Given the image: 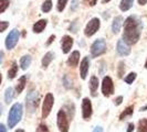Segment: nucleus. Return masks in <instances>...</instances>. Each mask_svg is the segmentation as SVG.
I'll return each mask as SVG.
<instances>
[{
	"instance_id": "nucleus-20",
	"label": "nucleus",
	"mask_w": 147,
	"mask_h": 132,
	"mask_svg": "<svg viewBox=\"0 0 147 132\" xmlns=\"http://www.w3.org/2000/svg\"><path fill=\"white\" fill-rule=\"evenodd\" d=\"M13 97H15V90H13V88L12 87L7 88V90L5 93V101L7 103H10L12 101Z\"/></svg>"
},
{
	"instance_id": "nucleus-43",
	"label": "nucleus",
	"mask_w": 147,
	"mask_h": 132,
	"mask_svg": "<svg viewBox=\"0 0 147 132\" xmlns=\"http://www.w3.org/2000/svg\"><path fill=\"white\" fill-rule=\"evenodd\" d=\"M2 109H3V108H2V105L0 103V116H1V113H2Z\"/></svg>"
},
{
	"instance_id": "nucleus-17",
	"label": "nucleus",
	"mask_w": 147,
	"mask_h": 132,
	"mask_svg": "<svg viewBox=\"0 0 147 132\" xmlns=\"http://www.w3.org/2000/svg\"><path fill=\"white\" fill-rule=\"evenodd\" d=\"M47 22L48 21L45 19H42V20H39L38 22H36L34 25H33V32L34 33H41L47 27Z\"/></svg>"
},
{
	"instance_id": "nucleus-44",
	"label": "nucleus",
	"mask_w": 147,
	"mask_h": 132,
	"mask_svg": "<svg viewBox=\"0 0 147 132\" xmlns=\"http://www.w3.org/2000/svg\"><path fill=\"white\" fill-rule=\"evenodd\" d=\"M16 132H24V130H22V129H18Z\"/></svg>"
},
{
	"instance_id": "nucleus-15",
	"label": "nucleus",
	"mask_w": 147,
	"mask_h": 132,
	"mask_svg": "<svg viewBox=\"0 0 147 132\" xmlns=\"http://www.w3.org/2000/svg\"><path fill=\"white\" fill-rule=\"evenodd\" d=\"M88 87H90V91H91V95L93 97L96 96V90H97V87H98V78L96 76H92L91 79H90V83H88Z\"/></svg>"
},
{
	"instance_id": "nucleus-27",
	"label": "nucleus",
	"mask_w": 147,
	"mask_h": 132,
	"mask_svg": "<svg viewBox=\"0 0 147 132\" xmlns=\"http://www.w3.org/2000/svg\"><path fill=\"white\" fill-rule=\"evenodd\" d=\"M52 9V1L51 0H45L42 5V11L43 12H49Z\"/></svg>"
},
{
	"instance_id": "nucleus-32",
	"label": "nucleus",
	"mask_w": 147,
	"mask_h": 132,
	"mask_svg": "<svg viewBox=\"0 0 147 132\" xmlns=\"http://www.w3.org/2000/svg\"><path fill=\"white\" fill-rule=\"evenodd\" d=\"M9 27V22L7 21H0V32H3L5 30Z\"/></svg>"
},
{
	"instance_id": "nucleus-24",
	"label": "nucleus",
	"mask_w": 147,
	"mask_h": 132,
	"mask_svg": "<svg viewBox=\"0 0 147 132\" xmlns=\"http://www.w3.org/2000/svg\"><path fill=\"white\" fill-rule=\"evenodd\" d=\"M17 72H18V65H17L16 62H13V63L11 64L10 69L8 71V77H9L10 79H13L16 77V75H17Z\"/></svg>"
},
{
	"instance_id": "nucleus-22",
	"label": "nucleus",
	"mask_w": 147,
	"mask_h": 132,
	"mask_svg": "<svg viewBox=\"0 0 147 132\" xmlns=\"http://www.w3.org/2000/svg\"><path fill=\"white\" fill-rule=\"evenodd\" d=\"M133 2H134V0H122L119 3V9L122 11H127L132 8Z\"/></svg>"
},
{
	"instance_id": "nucleus-2",
	"label": "nucleus",
	"mask_w": 147,
	"mask_h": 132,
	"mask_svg": "<svg viewBox=\"0 0 147 132\" xmlns=\"http://www.w3.org/2000/svg\"><path fill=\"white\" fill-rule=\"evenodd\" d=\"M22 112H23V109H22L21 103H17L11 107V109L9 111V116H8V127L10 129L15 128L19 123V121L21 120Z\"/></svg>"
},
{
	"instance_id": "nucleus-35",
	"label": "nucleus",
	"mask_w": 147,
	"mask_h": 132,
	"mask_svg": "<svg viewBox=\"0 0 147 132\" xmlns=\"http://www.w3.org/2000/svg\"><path fill=\"white\" fill-rule=\"evenodd\" d=\"M54 39H55V35H54V34L49 37V40H48V41H47V43H45V44H47V46H49V45L53 42V40H54Z\"/></svg>"
},
{
	"instance_id": "nucleus-16",
	"label": "nucleus",
	"mask_w": 147,
	"mask_h": 132,
	"mask_svg": "<svg viewBox=\"0 0 147 132\" xmlns=\"http://www.w3.org/2000/svg\"><path fill=\"white\" fill-rule=\"evenodd\" d=\"M122 23H123V18L121 15H117L114 18V20L112 22V31L117 34L118 32L121 31V27H122Z\"/></svg>"
},
{
	"instance_id": "nucleus-7",
	"label": "nucleus",
	"mask_w": 147,
	"mask_h": 132,
	"mask_svg": "<svg viewBox=\"0 0 147 132\" xmlns=\"http://www.w3.org/2000/svg\"><path fill=\"white\" fill-rule=\"evenodd\" d=\"M100 29V19L97 18H93L91 19L90 22L88 23V25L85 27V30H84V34L86 37H92L94 35L96 32Z\"/></svg>"
},
{
	"instance_id": "nucleus-41",
	"label": "nucleus",
	"mask_w": 147,
	"mask_h": 132,
	"mask_svg": "<svg viewBox=\"0 0 147 132\" xmlns=\"http://www.w3.org/2000/svg\"><path fill=\"white\" fill-rule=\"evenodd\" d=\"M3 52H0V64H1V62H2V59H3Z\"/></svg>"
},
{
	"instance_id": "nucleus-39",
	"label": "nucleus",
	"mask_w": 147,
	"mask_h": 132,
	"mask_svg": "<svg viewBox=\"0 0 147 132\" xmlns=\"http://www.w3.org/2000/svg\"><path fill=\"white\" fill-rule=\"evenodd\" d=\"M0 132H7L6 127H5L3 125H0Z\"/></svg>"
},
{
	"instance_id": "nucleus-1",
	"label": "nucleus",
	"mask_w": 147,
	"mask_h": 132,
	"mask_svg": "<svg viewBox=\"0 0 147 132\" xmlns=\"http://www.w3.org/2000/svg\"><path fill=\"white\" fill-rule=\"evenodd\" d=\"M142 31V22L136 17H128L124 22V33H123V41L127 45L136 44L140 37Z\"/></svg>"
},
{
	"instance_id": "nucleus-33",
	"label": "nucleus",
	"mask_w": 147,
	"mask_h": 132,
	"mask_svg": "<svg viewBox=\"0 0 147 132\" xmlns=\"http://www.w3.org/2000/svg\"><path fill=\"white\" fill-rule=\"evenodd\" d=\"M37 132H49V129H48V127L44 125H39V128H38Z\"/></svg>"
},
{
	"instance_id": "nucleus-19",
	"label": "nucleus",
	"mask_w": 147,
	"mask_h": 132,
	"mask_svg": "<svg viewBox=\"0 0 147 132\" xmlns=\"http://www.w3.org/2000/svg\"><path fill=\"white\" fill-rule=\"evenodd\" d=\"M31 56L30 55H24V56H22L21 59H20V67H21L23 71H26V69H28V67L30 66L31 64Z\"/></svg>"
},
{
	"instance_id": "nucleus-3",
	"label": "nucleus",
	"mask_w": 147,
	"mask_h": 132,
	"mask_svg": "<svg viewBox=\"0 0 147 132\" xmlns=\"http://www.w3.org/2000/svg\"><path fill=\"white\" fill-rule=\"evenodd\" d=\"M39 101H40V98H39V94L37 91H29L28 95H27V99H26V107L29 113H32L37 110L38 106H39Z\"/></svg>"
},
{
	"instance_id": "nucleus-37",
	"label": "nucleus",
	"mask_w": 147,
	"mask_h": 132,
	"mask_svg": "<svg viewBox=\"0 0 147 132\" xmlns=\"http://www.w3.org/2000/svg\"><path fill=\"white\" fill-rule=\"evenodd\" d=\"M133 130H134V123H129L127 128V132H133Z\"/></svg>"
},
{
	"instance_id": "nucleus-38",
	"label": "nucleus",
	"mask_w": 147,
	"mask_h": 132,
	"mask_svg": "<svg viewBox=\"0 0 147 132\" xmlns=\"http://www.w3.org/2000/svg\"><path fill=\"white\" fill-rule=\"evenodd\" d=\"M93 132H103V128L102 127H96Z\"/></svg>"
},
{
	"instance_id": "nucleus-6",
	"label": "nucleus",
	"mask_w": 147,
	"mask_h": 132,
	"mask_svg": "<svg viewBox=\"0 0 147 132\" xmlns=\"http://www.w3.org/2000/svg\"><path fill=\"white\" fill-rule=\"evenodd\" d=\"M53 103H54V97L52 94H47L44 97L43 103H42V119H45L50 115L52 108H53Z\"/></svg>"
},
{
	"instance_id": "nucleus-30",
	"label": "nucleus",
	"mask_w": 147,
	"mask_h": 132,
	"mask_svg": "<svg viewBox=\"0 0 147 132\" xmlns=\"http://www.w3.org/2000/svg\"><path fill=\"white\" fill-rule=\"evenodd\" d=\"M9 0H0V13H2L9 7Z\"/></svg>"
},
{
	"instance_id": "nucleus-34",
	"label": "nucleus",
	"mask_w": 147,
	"mask_h": 132,
	"mask_svg": "<svg viewBox=\"0 0 147 132\" xmlns=\"http://www.w3.org/2000/svg\"><path fill=\"white\" fill-rule=\"evenodd\" d=\"M114 101H115V106H119V105H121V103H123V97H122V96H118L117 98H116V99H115V100H114Z\"/></svg>"
},
{
	"instance_id": "nucleus-25",
	"label": "nucleus",
	"mask_w": 147,
	"mask_h": 132,
	"mask_svg": "<svg viewBox=\"0 0 147 132\" xmlns=\"http://www.w3.org/2000/svg\"><path fill=\"white\" fill-rule=\"evenodd\" d=\"M137 132H147V119H140L138 122Z\"/></svg>"
},
{
	"instance_id": "nucleus-29",
	"label": "nucleus",
	"mask_w": 147,
	"mask_h": 132,
	"mask_svg": "<svg viewBox=\"0 0 147 132\" xmlns=\"http://www.w3.org/2000/svg\"><path fill=\"white\" fill-rule=\"evenodd\" d=\"M66 3H67V0H58V6H57L58 11L62 12L64 10V8L66 7Z\"/></svg>"
},
{
	"instance_id": "nucleus-23",
	"label": "nucleus",
	"mask_w": 147,
	"mask_h": 132,
	"mask_svg": "<svg viewBox=\"0 0 147 132\" xmlns=\"http://www.w3.org/2000/svg\"><path fill=\"white\" fill-rule=\"evenodd\" d=\"M133 111H134V106H129V107L125 108V109H124V111H123V112L119 115V120H124L125 118L132 116Z\"/></svg>"
},
{
	"instance_id": "nucleus-18",
	"label": "nucleus",
	"mask_w": 147,
	"mask_h": 132,
	"mask_svg": "<svg viewBox=\"0 0 147 132\" xmlns=\"http://www.w3.org/2000/svg\"><path fill=\"white\" fill-rule=\"evenodd\" d=\"M53 59H54V53L53 52H48L43 56V59H42V66H43V68H47L48 66L50 65V63L53 61Z\"/></svg>"
},
{
	"instance_id": "nucleus-36",
	"label": "nucleus",
	"mask_w": 147,
	"mask_h": 132,
	"mask_svg": "<svg viewBox=\"0 0 147 132\" xmlns=\"http://www.w3.org/2000/svg\"><path fill=\"white\" fill-rule=\"evenodd\" d=\"M75 22L76 21H73V23H72V25H71V27H70V30H71V32H74V33H75V32H76V28H74V25H75Z\"/></svg>"
},
{
	"instance_id": "nucleus-21",
	"label": "nucleus",
	"mask_w": 147,
	"mask_h": 132,
	"mask_svg": "<svg viewBox=\"0 0 147 132\" xmlns=\"http://www.w3.org/2000/svg\"><path fill=\"white\" fill-rule=\"evenodd\" d=\"M26 81H27V77H26V76H21V77L19 78L18 84H17V86H16V91H17V94H20L22 90H23V88L26 86Z\"/></svg>"
},
{
	"instance_id": "nucleus-46",
	"label": "nucleus",
	"mask_w": 147,
	"mask_h": 132,
	"mask_svg": "<svg viewBox=\"0 0 147 132\" xmlns=\"http://www.w3.org/2000/svg\"><path fill=\"white\" fill-rule=\"evenodd\" d=\"M1 81H2V76H1V74H0V84H1Z\"/></svg>"
},
{
	"instance_id": "nucleus-9",
	"label": "nucleus",
	"mask_w": 147,
	"mask_h": 132,
	"mask_svg": "<svg viewBox=\"0 0 147 132\" xmlns=\"http://www.w3.org/2000/svg\"><path fill=\"white\" fill-rule=\"evenodd\" d=\"M19 31L18 30H12L9 34H8L7 39H6V47L8 50H12L15 47L17 43H18V40H19Z\"/></svg>"
},
{
	"instance_id": "nucleus-13",
	"label": "nucleus",
	"mask_w": 147,
	"mask_h": 132,
	"mask_svg": "<svg viewBox=\"0 0 147 132\" xmlns=\"http://www.w3.org/2000/svg\"><path fill=\"white\" fill-rule=\"evenodd\" d=\"M73 46V39L69 35H64L62 37V52L64 54H67L69 52L71 51Z\"/></svg>"
},
{
	"instance_id": "nucleus-26",
	"label": "nucleus",
	"mask_w": 147,
	"mask_h": 132,
	"mask_svg": "<svg viewBox=\"0 0 147 132\" xmlns=\"http://www.w3.org/2000/svg\"><path fill=\"white\" fill-rule=\"evenodd\" d=\"M136 76H137V74L132 72V73H129L127 76H126L125 78H124V81H125L126 84H129V85H131V84H133L134 81L136 79Z\"/></svg>"
},
{
	"instance_id": "nucleus-28",
	"label": "nucleus",
	"mask_w": 147,
	"mask_h": 132,
	"mask_svg": "<svg viewBox=\"0 0 147 132\" xmlns=\"http://www.w3.org/2000/svg\"><path fill=\"white\" fill-rule=\"evenodd\" d=\"M124 73H125V64H124V62H119L117 69V76L121 78V77H123Z\"/></svg>"
},
{
	"instance_id": "nucleus-40",
	"label": "nucleus",
	"mask_w": 147,
	"mask_h": 132,
	"mask_svg": "<svg viewBox=\"0 0 147 132\" xmlns=\"http://www.w3.org/2000/svg\"><path fill=\"white\" fill-rule=\"evenodd\" d=\"M138 3H140V6H144V5L147 3V0H138Z\"/></svg>"
},
{
	"instance_id": "nucleus-5",
	"label": "nucleus",
	"mask_w": 147,
	"mask_h": 132,
	"mask_svg": "<svg viewBox=\"0 0 147 132\" xmlns=\"http://www.w3.org/2000/svg\"><path fill=\"white\" fill-rule=\"evenodd\" d=\"M57 125L61 132H69V117L64 109L59 110L57 115Z\"/></svg>"
},
{
	"instance_id": "nucleus-31",
	"label": "nucleus",
	"mask_w": 147,
	"mask_h": 132,
	"mask_svg": "<svg viewBox=\"0 0 147 132\" xmlns=\"http://www.w3.org/2000/svg\"><path fill=\"white\" fill-rule=\"evenodd\" d=\"M63 83H64V87L67 88V89H71V88L73 87V85H72V83L70 81L69 76H64L63 77Z\"/></svg>"
},
{
	"instance_id": "nucleus-8",
	"label": "nucleus",
	"mask_w": 147,
	"mask_h": 132,
	"mask_svg": "<svg viewBox=\"0 0 147 132\" xmlns=\"http://www.w3.org/2000/svg\"><path fill=\"white\" fill-rule=\"evenodd\" d=\"M102 94L105 97H110L114 94V84L110 76H105L102 81Z\"/></svg>"
},
{
	"instance_id": "nucleus-11",
	"label": "nucleus",
	"mask_w": 147,
	"mask_h": 132,
	"mask_svg": "<svg viewBox=\"0 0 147 132\" xmlns=\"http://www.w3.org/2000/svg\"><path fill=\"white\" fill-rule=\"evenodd\" d=\"M116 51L121 56H127L131 53V49L123 40H119L116 44Z\"/></svg>"
},
{
	"instance_id": "nucleus-42",
	"label": "nucleus",
	"mask_w": 147,
	"mask_h": 132,
	"mask_svg": "<svg viewBox=\"0 0 147 132\" xmlns=\"http://www.w3.org/2000/svg\"><path fill=\"white\" fill-rule=\"evenodd\" d=\"M146 110H147V105L146 106H144V107H142V108L140 109V111H146Z\"/></svg>"
},
{
	"instance_id": "nucleus-10",
	"label": "nucleus",
	"mask_w": 147,
	"mask_h": 132,
	"mask_svg": "<svg viewBox=\"0 0 147 132\" xmlns=\"http://www.w3.org/2000/svg\"><path fill=\"white\" fill-rule=\"evenodd\" d=\"M93 109H92V103L88 98H84L82 100V117L84 120H90L92 117Z\"/></svg>"
},
{
	"instance_id": "nucleus-12",
	"label": "nucleus",
	"mask_w": 147,
	"mask_h": 132,
	"mask_svg": "<svg viewBox=\"0 0 147 132\" xmlns=\"http://www.w3.org/2000/svg\"><path fill=\"white\" fill-rule=\"evenodd\" d=\"M88 67H90V59L88 56H85L82 59L81 65H80V75H81L82 79H85L88 74Z\"/></svg>"
},
{
	"instance_id": "nucleus-4",
	"label": "nucleus",
	"mask_w": 147,
	"mask_h": 132,
	"mask_svg": "<svg viewBox=\"0 0 147 132\" xmlns=\"http://www.w3.org/2000/svg\"><path fill=\"white\" fill-rule=\"evenodd\" d=\"M106 52V42L104 39H97L91 46V54L93 57L101 56Z\"/></svg>"
},
{
	"instance_id": "nucleus-45",
	"label": "nucleus",
	"mask_w": 147,
	"mask_h": 132,
	"mask_svg": "<svg viewBox=\"0 0 147 132\" xmlns=\"http://www.w3.org/2000/svg\"><path fill=\"white\" fill-rule=\"evenodd\" d=\"M109 1H111V0H103L104 3H106V2H109Z\"/></svg>"
},
{
	"instance_id": "nucleus-14",
	"label": "nucleus",
	"mask_w": 147,
	"mask_h": 132,
	"mask_svg": "<svg viewBox=\"0 0 147 132\" xmlns=\"http://www.w3.org/2000/svg\"><path fill=\"white\" fill-rule=\"evenodd\" d=\"M79 61H80V52L79 51H73L71 53V55L69 56L67 59V65L71 66V67H75L79 64Z\"/></svg>"
},
{
	"instance_id": "nucleus-47",
	"label": "nucleus",
	"mask_w": 147,
	"mask_h": 132,
	"mask_svg": "<svg viewBox=\"0 0 147 132\" xmlns=\"http://www.w3.org/2000/svg\"><path fill=\"white\" fill-rule=\"evenodd\" d=\"M145 68H147V61H146V63H145Z\"/></svg>"
}]
</instances>
